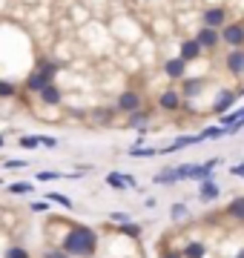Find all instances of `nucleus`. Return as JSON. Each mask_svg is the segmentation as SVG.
I'll return each mask as SVG.
<instances>
[{"mask_svg":"<svg viewBox=\"0 0 244 258\" xmlns=\"http://www.w3.org/2000/svg\"><path fill=\"white\" fill-rule=\"evenodd\" d=\"M57 247L66 249L72 258H92L98 252V232L86 224H72Z\"/></svg>","mask_w":244,"mask_h":258,"instance_id":"1","label":"nucleus"},{"mask_svg":"<svg viewBox=\"0 0 244 258\" xmlns=\"http://www.w3.org/2000/svg\"><path fill=\"white\" fill-rule=\"evenodd\" d=\"M221 43L230 49H244V26L241 20H227L221 26Z\"/></svg>","mask_w":244,"mask_h":258,"instance_id":"2","label":"nucleus"},{"mask_svg":"<svg viewBox=\"0 0 244 258\" xmlns=\"http://www.w3.org/2000/svg\"><path fill=\"white\" fill-rule=\"evenodd\" d=\"M181 106H184V95H181V89H164V92L158 95V109L161 112H169V115H175V112H181Z\"/></svg>","mask_w":244,"mask_h":258,"instance_id":"3","label":"nucleus"},{"mask_svg":"<svg viewBox=\"0 0 244 258\" xmlns=\"http://www.w3.org/2000/svg\"><path fill=\"white\" fill-rule=\"evenodd\" d=\"M115 106H118V112L130 115V112H135V109H141L144 106V98H141V92H135V89H124V92L118 95Z\"/></svg>","mask_w":244,"mask_h":258,"instance_id":"4","label":"nucleus"},{"mask_svg":"<svg viewBox=\"0 0 244 258\" xmlns=\"http://www.w3.org/2000/svg\"><path fill=\"white\" fill-rule=\"evenodd\" d=\"M196 40L201 43L204 52H210V49H216L218 43H221V29H213V26H204V23H201V29L196 32Z\"/></svg>","mask_w":244,"mask_h":258,"instance_id":"5","label":"nucleus"},{"mask_svg":"<svg viewBox=\"0 0 244 258\" xmlns=\"http://www.w3.org/2000/svg\"><path fill=\"white\" fill-rule=\"evenodd\" d=\"M55 78L52 75H46V72H40V69H32V72L26 75V81H23V89H26L29 95H38L46 83H52Z\"/></svg>","mask_w":244,"mask_h":258,"instance_id":"6","label":"nucleus"},{"mask_svg":"<svg viewBox=\"0 0 244 258\" xmlns=\"http://www.w3.org/2000/svg\"><path fill=\"white\" fill-rule=\"evenodd\" d=\"M187 60L181 55H175V57H169V60H164V75H167L169 81H184L187 78Z\"/></svg>","mask_w":244,"mask_h":258,"instance_id":"7","label":"nucleus"},{"mask_svg":"<svg viewBox=\"0 0 244 258\" xmlns=\"http://www.w3.org/2000/svg\"><path fill=\"white\" fill-rule=\"evenodd\" d=\"M103 184L112 186V189H138V181L130 172H109V175L103 178Z\"/></svg>","mask_w":244,"mask_h":258,"instance_id":"8","label":"nucleus"},{"mask_svg":"<svg viewBox=\"0 0 244 258\" xmlns=\"http://www.w3.org/2000/svg\"><path fill=\"white\" fill-rule=\"evenodd\" d=\"M235 101H238V92H233V89H218L216 101H213V112H216V118L233 109V103H235Z\"/></svg>","mask_w":244,"mask_h":258,"instance_id":"9","label":"nucleus"},{"mask_svg":"<svg viewBox=\"0 0 244 258\" xmlns=\"http://www.w3.org/2000/svg\"><path fill=\"white\" fill-rule=\"evenodd\" d=\"M178 55L187 63H193V60H198V57L204 55V49H201V43H198L196 37H184V40H178Z\"/></svg>","mask_w":244,"mask_h":258,"instance_id":"10","label":"nucleus"},{"mask_svg":"<svg viewBox=\"0 0 244 258\" xmlns=\"http://www.w3.org/2000/svg\"><path fill=\"white\" fill-rule=\"evenodd\" d=\"M201 23L204 26H213V29H221L227 23V9L224 6H210V9L201 12Z\"/></svg>","mask_w":244,"mask_h":258,"instance_id":"11","label":"nucleus"},{"mask_svg":"<svg viewBox=\"0 0 244 258\" xmlns=\"http://www.w3.org/2000/svg\"><path fill=\"white\" fill-rule=\"evenodd\" d=\"M38 98H40L43 106H60V101H64V89L52 81V83H46V86L38 92Z\"/></svg>","mask_w":244,"mask_h":258,"instance_id":"12","label":"nucleus"},{"mask_svg":"<svg viewBox=\"0 0 244 258\" xmlns=\"http://www.w3.org/2000/svg\"><path fill=\"white\" fill-rule=\"evenodd\" d=\"M115 115H118V106H98V109L89 112V120L95 126H106V123L115 120Z\"/></svg>","mask_w":244,"mask_h":258,"instance_id":"13","label":"nucleus"},{"mask_svg":"<svg viewBox=\"0 0 244 258\" xmlns=\"http://www.w3.org/2000/svg\"><path fill=\"white\" fill-rule=\"evenodd\" d=\"M224 63H227V72L233 75V78H241L244 75V49H230Z\"/></svg>","mask_w":244,"mask_h":258,"instance_id":"14","label":"nucleus"},{"mask_svg":"<svg viewBox=\"0 0 244 258\" xmlns=\"http://www.w3.org/2000/svg\"><path fill=\"white\" fill-rule=\"evenodd\" d=\"M201 141H207L204 132H201V135H181V138H175L169 147L161 149V152H164V155H172V152H178V149H184V147H193V144H201Z\"/></svg>","mask_w":244,"mask_h":258,"instance_id":"15","label":"nucleus"},{"mask_svg":"<svg viewBox=\"0 0 244 258\" xmlns=\"http://www.w3.org/2000/svg\"><path fill=\"white\" fill-rule=\"evenodd\" d=\"M221 166V158H210L207 164H193V181H204V178H213V169Z\"/></svg>","mask_w":244,"mask_h":258,"instance_id":"16","label":"nucleus"},{"mask_svg":"<svg viewBox=\"0 0 244 258\" xmlns=\"http://www.w3.org/2000/svg\"><path fill=\"white\" fill-rule=\"evenodd\" d=\"M218 195H221V186H218L213 178L198 181V198H201V201H216Z\"/></svg>","mask_w":244,"mask_h":258,"instance_id":"17","label":"nucleus"},{"mask_svg":"<svg viewBox=\"0 0 244 258\" xmlns=\"http://www.w3.org/2000/svg\"><path fill=\"white\" fill-rule=\"evenodd\" d=\"M152 120V112L150 109H135V112H130V115H127V126H132V129H144L147 126V123H150Z\"/></svg>","mask_w":244,"mask_h":258,"instance_id":"18","label":"nucleus"},{"mask_svg":"<svg viewBox=\"0 0 244 258\" xmlns=\"http://www.w3.org/2000/svg\"><path fill=\"white\" fill-rule=\"evenodd\" d=\"M204 92V78H184V86H181V95L184 101L187 98H196V95Z\"/></svg>","mask_w":244,"mask_h":258,"instance_id":"19","label":"nucleus"},{"mask_svg":"<svg viewBox=\"0 0 244 258\" xmlns=\"http://www.w3.org/2000/svg\"><path fill=\"white\" fill-rule=\"evenodd\" d=\"M178 181H181L178 166H167V169H161L158 175L152 178V184H161V186H167V184H178Z\"/></svg>","mask_w":244,"mask_h":258,"instance_id":"20","label":"nucleus"},{"mask_svg":"<svg viewBox=\"0 0 244 258\" xmlns=\"http://www.w3.org/2000/svg\"><path fill=\"white\" fill-rule=\"evenodd\" d=\"M35 69H40V72H46V75H52V78H55V75L64 69V63H57V60H52V57L40 55L38 60H35Z\"/></svg>","mask_w":244,"mask_h":258,"instance_id":"21","label":"nucleus"},{"mask_svg":"<svg viewBox=\"0 0 244 258\" xmlns=\"http://www.w3.org/2000/svg\"><path fill=\"white\" fill-rule=\"evenodd\" d=\"M227 215H230L233 221H241L244 224V195H235L233 201L227 204Z\"/></svg>","mask_w":244,"mask_h":258,"instance_id":"22","label":"nucleus"},{"mask_svg":"<svg viewBox=\"0 0 244 258\" xmlns=\"http://www.w3.org/2000/svg\"><path fill=\"white\" fill-rule=\"evenodd\" d=\"M181 252H184V258H204L207 255V244L204 241H190Z\"/></svg>","mask_w":244,"mask_h":258,"instance_id":"23","label":"nucleus"},{"mask_svg":"<svg viewBox=\"0 0 244 258\" xmlns=\"http://www.w3.org/2000/svg\"><path fill=\"white\" fill-rule=\"evenodd\" d=\"M20 95V86L15 81H6V78H0V98H18Z\"/></svg>","mask_w":244,"mask_h":258,"instance_id":"24","label":"nucleus"},{"mask_svg":"<svg viewBox=\"0 0 244 258\" xmlns=\"http://www.w3.org/2000/svg\"><path fill=\"white\" fill-rule=\"evenodd\" d=\"M118 232L121 235H130V238H141L144 227L141 224H132V221H124V224H118Z\"/></svg>","mask_w":244,"mask_h":258,"instance_id":"25","label":"nucleus"},{"mask_svg":"<svg viewBox=\"0 0 244 258\" xmlns=\"http://www.w3.org/2000/svg\"><path fill=\"white\" fill-rule=\"evenodd\" d=\"M46 198L52 204H57V207H64V210H75V201H72L69 195H64V192H49Z\"/></svg>","mask_w":244,"mask_h":258,"instance_id":"26","label":"nucleus"},{"mask_svg":"<svg viewBox=\"0 0 244 258\" xmlns=\"http://www.w3.org/2000/svg\"><path fill=\"white\" fill-rule=\"evenodd\" d=\"M204 138H207V141H218V138H230V135H227V126H221V123H213V126L204 129Z\"/></svg>","mask_w":244,"mask_h":258,"instance_id":"27","label":"nucleus"},{"mask_svg":"<svg viewBox=\"0 0 244 258\" xmlns=\"http://www.w3.org/2000/svg\"><path fill=\"white\" fill-rule=\"evenodd\" d=\"M6 192L9 195H32L35 192V184H23V181H20V184H9Z\"/></svg>","mask_w":244,"mask_h":258,"instance_id":"28","label":"nucleus"},{"mask_svg":"<svg viewBox=\"0 0 244 258\" xmlns=\"http://www.w3.org/2000/svg\"><path fill=\"white\" fill-rule=\"evenodd\" d=\"M152 155H158L155 147H130V158H152Z\"/></svg>","mask_w":244,"mask_h":258,"instance_id":"29","label":"nucleus"},{"mask_svg":"<svg viewBox=\"0 0 244 258\" xmlns=\"http://www.w3.org/2000/svg\"><path fill=\"white\" fill-rule=\"evenodd\" d=\"M3 258H32V255H29V249H26V247H20V244H12V247H6Z\"/></svg>","mask_w":244,"mask_h":258,"instance_id":"30","label":"nucleus"},{"mask_svg":"<svg viewBox=\"0 0 244 258\" xmlns=\"http://www.w3.org/2000/svg\"><path fill=\"white\" fill-rule=\"evenodd\" d=\"M60 172H55V169H43V172H38L35 175V181H40V184H52V181H60Z\"/></svg>","mask_w":244,"mask_h":258,"instance_id":"31","label":"nucleus"},{"mask_svg":"<svg viewBox=\"0 0 244 258\" xmlns=\"http://www.w3.org/2000/svg\"><path fill=\"white\" fill-rule=\"evenodd\" d=\"M23 149H38V147H43V141H40V135H23V138L18 141Z\"/></svg>","mask_w":244,"mask_h":258,"instance_id":"32","label":"nucleus"},{"mask_svg":"<svg viewBox=\"0 0 244 258\" xmlns=\"http://www.w3.org/2000/svg\"><path fill=\"white\" fill-rule=\"evenodd\" d=\"M169 215H172L175 221H178V218H187V215H190L187 204H172V207H169Z\"/></svg>","mask_w":244,"mask_h":258,"instance_id":"33","label":"nucleus"},{"mask_svg":"<svg viewBox=\"0 0 244 258\" xmlns=\"http://www.w3.org/2000/svg\"><path fill=\"white\" fill-rule=\"evenodd\" d=\"M40 258H72L66 249H60V247H52V249H43V255Z\"/></svg>","mask_w":244,"mask_h":258,"instance_id":"34","label":"nucleus"},{"mask_svg":"<svg viewBox=\"0 0 244 258\" xmlns=\"http://www.w3.org/2000/svg\"><path fill=\"white\" fill-rule=\"evenodd\" d=\"M49 204H52L49 198H46V201H32V204H29V210H32V212H46Z\"/></svg>","mask_w":244,"mask_h":258,"instance_id":"35","label":"nucleus"},{"mask_svg":"<svg viewBox=\"0 0 244 258\" xmlns=\"http://www.w3.org/2000/svg\"><path fill=\"white\" fill-rule=\"evenodd\" d=\"M3 166H6V169H23V166H29V161H12V158H6Z\"/></svg>","mask_w":244,"mask_h":258,"instance_id":"36","label":"nucleus"},{"mask_svg":"<svg viewBox=\"0 0 244 258\" xmlns=\"http://www.w3.org/2000/svg\"><path fill=\"white\" fill-rule=\"evenodd\" d=\"M230 172H233L235 178H241V181H244V161H241V164H235V166H230Z\"/></svg>","mask_w":244,"mask_h":258,"instance_id":"37","label":"nucleus"},{"mask_svg":"<svg viewBox=\"0 0 244 258\" xmlns=\"http://www.w3.org/2000/svg\"><path fill=\"white\" fill-rule=\"evenodd\" d=\"M109 218H112V221H130V215H127V212H109Z\"/></svg>","mask_w":244,"mask_h":258,"instance_id":"38","label":"nucleus"},{"mask_svg":"<svg viewBox=\"0 0 244 258\" xmlns=\"http://www.w3.org/2000/svg\"><path fill=\"white\" fill-rule=\"evenodd\" d=\"M40 141H43V147H46V149H55L57 147V141L49 138V135H40Z\"/></svg>","mask_w":244,"mask_h":258,"instance_id":"39","label":"nucleus"},{"mask_svg":"<svg viewBox=\"0 0 244 258\" xmlns=\"http://www.w3.org/2000/svg\"><path fill=\"white\" fill-rule=\"evenodd\" d=\"M161 258H184V252H181V249H167Z\"/></svg>","mask_w":244,"mask_h":258,"instance_id":"40","label":"nucleus"},{"mask_svg":"<svg viewBox=\"0 0 244 258\" xmlns=\"http://www.w3.org/2000/svg\"><path fill=\"white\" fill-rule=\"evenodd\" d=\"M155 204H158L155 198H144V207H147V210H155Z\"/></svg>","mask_w":244,"mask_h":258,"instance_id":"41","label":"nucleus"},{"mask_svg":"<svg viewBox=\"0 0 244 258\" xmlns=\"http://www.w3.org/2000/svg\"><path fill=\"white\" fill-rule=\"evenodd\" d=\"M3 144H6V138H3V135H0V147H3Z\"/></svg>","mask_w":244,"mask_h":258,"instance_id":"42","label":"nucleus"},{"mask_svg":"<svg viewBox=\"0 0 244 258\" xmlns=\"http://www.w3.org/2000/svg\"><path fill=\"white\" fill-rule=\"evenodd\" d=\"M241 26H244V18H241Z\"/></svg>","mask_w":244,"mask_h":258,"instance_id":"43","label":"nucleus"},{"mask_svg":"<svg viewBox=\"0 0 244 258\" xmlns=\"http://www.w3.org/2000/svg\"><path fill=\"white\" fill-rule=\"evenodd\" d=\"M0 184H3V178H0Z\"/></svg>","mask_w":244,"mask_h":258,"instance_id":"44","label":"nucleus"},{"mask_svg":"<svg viewBox=\"0 0 244 258\" xmlns=\"http://www.w3.org/2000/svg\"><path fill=\"white\" fill-rule=\"evenodd\" d=\"M235 258H238V255H235Z\"/></svg>","mask_w":244,"mask_h":258,"instance_id":"45","label":"nucleus"}]
</instances>
